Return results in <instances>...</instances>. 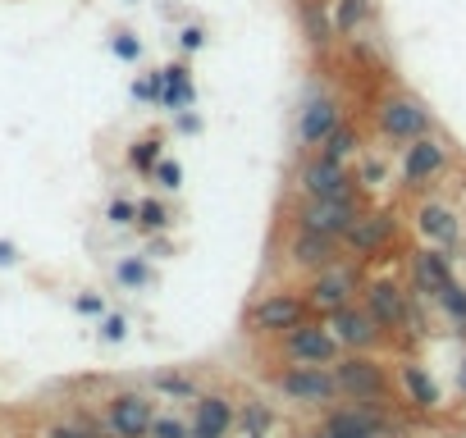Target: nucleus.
Instances as JSON below:
<instances>
[{
	"label": "nucleus",
	"mask_w": 466,
	"mask_h": 438,
	"mask_svg": "<svg viewBox=\"0 0 466 438\" xmlns=\"http://www.w3.org/2000/svg\"><path fill=\"white\" fill-rule=\"evenodd\" d=\"M293 265L302 269H324V265H334L339 260V238H324V233H311V229H297L293 233V247H288Z\"/></svg>",
	"instance_id": "nucleus-17"
},
{
	"label": "nucleus",
	"mask_w": 466,
	"mask_h": 438,
	"mask_svg": "<svg viewBox=\"0 0 466 438\" xmlns=\"http://www.w3.org/2000/svg\"><path fill=\"white\" fill-rule=\"evenodd\" d=\"M357 146H361V132H357L352 123H339L334 132H329V137L315 146V151H320L324 160H339V165H348V160L357 156Z\"/></svg>",
	"instance_id": "nucleus-21"
},
{
	"label": "nucleus",
	"mask_w": 466,
	"mask_h": 438,
	"mask_svg": "<svg viewBox=\"0 0 466 438\" xmlns=\"http://www.w3.org/2000/svg\"><path fill=\"white\" fill-rule=\"evenodd\" d=\"M306 297L302 292H270V297H260L256 306H251V329L256 333H288L297 320H306Z\"/></svg>",
	"instance_id": "nucleus-11"
},
{
	"label": "nucleus",
	"mask_w": 466,
	"mask_h": 438,
	"mask_svg": "<svg viewBox=\"0 0 466 438\" xmlns=\"http://www.w3.org/2000/svg\"><path fill=\"white\" fill-rule=\"evenodd\" d=\"M412 278H416V292H425V297H439V292H443L457 274H452L443 247H425V251L412 256Z\"/></svg>",
	"instance_id": "nucleus-16"
},
{
	"label": "nucleus",
	"mask_w": 466,
	"mask_h": 438,
	"mask_svg": "<svg viewBox=\"0 0 466 438\" xmlns=\"http://www.w3.org/2000/svg\"><path fill=\"white\" fill-rule=\"evenodd\" d=\"M128 165L138 169V174H151L160 165V141L156 137H142V141H132V151H128Z\"/></svg>",
	"instance_id": "nucleus-24"
},
{
	"label": "nucleus",
	"mask_w": 466,
	"mask_h": 438,
	"mask_svg": "<svg viewBox=\"0 0 466 438\" xmlns=\"http://www.w3.org/2000/svg\"><path fill=\"white\" fill-rule=\"evenodd\" d=\"M275 424V411L265 406V402H247V411H242V433L247 438H256V433H265Z\"/></svg>",
	"instance_id": "nucleus-26"
},
{
	"label": "nucleus",
	"mask_w": 466,
	"mask_h": 438,
	"mask_svg": "<svg viewBox=\"0 0 466 438\" xmlns=\"http://www.w3.org/2000/svg\"><path fill=\"white\" fill-rule=\"evenodd\" d=\"M151 420H156V402L147 393H114L105 406V424L119 438H151Z\"/></svg>",
	"instance_id": "nucleus-12"
},
{
	"label": "nucleus",
	"mask_w": 466,
	"mask_h": 438,
	"mask_svg": "<svg viewBox=\"0 0 466 438\" xmlns=\"http://www.w3.org/2000/svg\"><path fill=\"white\" fill-rule=\"evenodd\" d=\"M46 438H96V433H87V429H74V424H55Z\"/></svg>",
	"instance_id": "nucleus-38"
},
{
	"label": "nucleus",
	"mask_w": 466,
	"mask_h": 438,
	"mask_svg": "<svg viewBox=\"0 0 466 438\" xmlns=\"http://www.w3.org/2000/svg\"><path fill=\"white\" fill-rule=\"evenodd\" d=\"M375 123L388 141H412L421 132H430V110L416 101V96H384L379 110H375Z\"/></svg>",
	"instance_id": "nucleus-7"
},
{
	"label": "nucleus",
	"mask_w": 466,
	"mask_h": 438,
	"mask_svg": "<svg viewBox=\"0 0 466 438\" xmlns=\"http://www.w3.org/2000/svg\"><path fill=\"white\" fill-rule=\"evenodd\" d=\"M275 388H279V397H288L297 406H329V402H339V384H334V370H329V365H302V360H293L288 370L275 375Z\"/></svg>",
	"instance_id": "nucleus-2"
},
{
	"label": "nucleus",
	"mask_w": 466,
	"mask_h": 438,
	"mask_svg": "<svg viewBox=\"0 0 466 438\" xmlns=\"http://www.w3.org/2000/svg\"><path fill=\"white\" fill-rule=\"evenodd\" d=\"M334 384H339V397H352V402H361V406H379V411H388V393H393V384H388V370L370 356V351H352V356H339L334 365Z\"/></svg>",
	"instance_id": "nucleus-1"
},
{
	"label": "nucleus",
	"mask_w": 466,
	"mask_h": 438,
	"mask_svg": "<svg viewBox=\"0 0 466 438\" xmlns=\"http://www.w3.org/2000/svg\"><path fill=\"white\" fill-rule=\"evenodd\" d=\"M165 224H169V210H165L156 196L138 201V229H142V233H160Z\"/></svg>",
	"instance_id": "nucleus-25"
},
{
	"label": "nucleus",
	"mask_w": 466,
	"mask_h": 438,
	"mask_svg": "<svg viewBox=\"0 0 466 438\" xmlns=\"http://www.w3.org/2000/svg\"><path fill=\"white\" fill-rule=\"evenodd\" d=\"M132 96H138V101H160L165 96V78H160V73H151V78L132 83Z\"/></svg>",
	"instance_id": "nucleus-33"
},
{
	"label": "nucleus",
	"mask_w": 466,
	"mask_h": 438,
	"mask_svg": "<svg viewBox=\"0 0 466 438\" xmlns=\"http://www.w3.org/2000/svg\"><path fill=\"white\" fill-rule=\"evenodd\" d=\"M196 128H202V119L187 114V110H178V132H196Z\"/></svg>",
	"instance_id": "nucleus-39"
},
{
	"label": "nucleus",
	"mask_w": 466,
	"mask_h": 438,
	"mask_svg": "<svg viewBox=\"0 0 466 438\" xmlns=\"http://www.w3.org/2000/svg\"><path fill=\"white\" fill-rule=\"evenodd\" d=\"M151 438H192V424L178 415H156L151 420Z\"/></svg>",
	"instance_id": "nucleus-29"
},
{
	"label": "nucleus",
	"mask_w": 466,
	"mask_h": 438,
	"mask_svg": "<svg viewBox=\"0 0 466 438\" xmlns=\"http://www.w3.org/2000/svg\"><path fill=\"white\" fill-rule=\"evenodd\" d=\"M178 41H183V50H202L206 32H202V28H183V37H178Z\"/></svg>",
	"instance_id": "nucleus-37"
},
{
	"label": "nucleus",
	"mask_w": 466,
	"mask_h": 438,
	"mask_svg": "<svg viewBox=\"0 0 466 438\" xmlns=\"http://www.w3.org/2000/svg\"><path fill=\"white\" fill-rule=\"evenodd\" d=\"M416 229H421V238L430 242V247H457L461 242V224H457V214L448 210V205H439V201H425L421 210H416Z\"/></svg>",
	"instance_id": "nucleus-15"
},
{
	"label": "nucleus",
	"mask_w": 466,
	"mask_h": 438,
	"mask_svg": "<svg viewBox=\"0 0 466 438\" xmlns=\"http://www.w3.org/2000/svg\"><path fill=\"white\" fill-rule=\"evenodd\" d=\"M393 238H397V219H393V210H361L357 224L348 229L343 242H348L352 256H379Z\"/></svg>",
	"instance_id": "nucleus-13"
},
{
	"label": "nucleus",
	"mask_w": 466,
	"mask_h": 438,
	"mask_svg": "<svg viewBox=\"0 0 466 438\" xmlns=\"http://www.w3.org/2000/svg\"><path fill=\"white\" fill-rule=\"evenodd\" d=\"M0 265H14V247L10 242H0Z\"/></svg>",
	"instance_id": "nucleus-40"
},
{
	"label": "nucleus",
	"mask_w": 466,
	"mask_h": 438,
	"mask_svg": "<svg viewBox=\"0 0 466 438\" xmlns=\"http://www.w3.org/2000/svg\"><path fill=\"white\" fill-rule=\"evenodd\" d=\"M357 292H361V274L352 269V265H324V269H315V278H311V287H306V306L311 311H320V315H334L339 306H348V302H357Z\"/></svg>",
	"instance_id": "nucleus-3"
},
{
	"label": "nucleus",
	"mask_w": 466,
	"mask_h": 438,
	"mask_svg": "<svg viewBox=\"0 0 466 438\" xmlns=\"http://www.w3.org/2000/svg\"><path fill=\"white\" fill-rule=\"evenodd\" d=\"M151 384H156V393H165V397H192V393H196V384H192L187 375H156Z\"/></svg>",
	"instance_id": "nucleus-28"
},
{
	"label": "nucleus",
	"mask_w": 466,
	"mask_h": 438,
	"mask_svg": "<svg viewBox=\"0 0 466 438\" xmlns=\"http://www.w3.org/2000/svg\"><path fill=\"white\" fill-rule=\"evenodd\" d=\"M384 174H388L384 160H366V165H361V183H384Z\"/></svg>",
	"instance_id": "nucleus-36"
},
{
	"label": "nucleus",
	"mask_w": 466,
	"mask_h": 438,
	"mask_svg": "<svg viewBox=\"0 0 466 438\" xmlns=\"http://www.w3.org/2000/svg\"><path fill=\"white\" fill-rule=\"evenodd\" d=\"M233 429V402L211 393V397H196V415H192V438H229Z\"/></svg>",
	"instance_id": "nucleus-18"
},
{
	"label": "nucleus",
	"mask_w": 466,
	"mask_h": 438,
	"mask_svg": "<svg viewBox=\"0 0 466 438\" xmlns=\"http://www.w3.org/2000/svg\"><path fill=\"white\" fill-rule=\"evenodd\" d=\"M434 306H439V311H443V315H448L461 333H466V287H461L457 278H452V283L439 292V297H434Z\"/></svg>",
	"instance_id": "nucleus-23"
},
{
	"label": "nucleus",
	"mask_w": 466,
	"mask_h": 438,
	"mask_svg": "<svg viewBox=\"0 0 466 438\" xmlns=\"http://www.w3.org/2000/svg\"><path fill=\"white\" fill-rule=\"evenodd\" d=\"M256 438H265V433H256Z\"/></svg>",
	"instance_id": "nucleus-42"
},
{
	"label": "nucleus",
	"mask_w": 466,
	"mask_h": 438,
	"mask_svg": "<svg viewBox=\"0 0 466 438\" xmlns=\"http://www.w3.org/2000/svg\"><path fill=\"white\" fill-rule=\"evenodd\" d=\"M151 174H156V183H160L165 192H178V183H183V169H178V160H160Z\"/></svg>",
	"instance_id": "nucleus-30"
},
{
	"label": "nucleus",
	"mask_w": 466,
	"mask_h": 438,
	"mask_svg": "<svg viewBox=\"0 0 466 438\" xmlns=\"http://www.w3.org/2000/svg\"><path fill=\"white\" fill-rule=\"evenodd\" d=\"M343 123V110H339V101L329 96V92H315V96H306L302 101V114H297V137H302V146H315L329 137Z\"/></svg>",
	"instance_id": "nucleus-14"
},
{
	"label": "nucleus",
	"mask_w": 466,
	"mask_h": 438,
	"mask_svg": "<svg viewBox=\"0 0 466 438\" xmlns=\"http://www.w3.org/2000/svg\"><path fill=\"white\" fill-rule=\"evenodd\" d=\"M74 306H78L83 315H105V297H96V292H83Z\"/></svg>",
	"instance_id": "nucleus-35"
},
{
	"label": "nucleus",
	"mask_w": 466,
	"mask_h": 438,
	"mask_svg": "<svg viewBox=\"0 0 466 438\" xmlns=\"http://www.w3.org/2000/svg\"><path fill=\"white\" fill-rule=\"evenodd\" d=\"M160 78H165V105L178 114V110H187L192 101H196V92H192V78H187V64H169V68H160Z\"/></svg>",
	"instance_id": "nucleus-20"
},
{
	"label": "nucleus",
	"mask_w": 466,
	"mask_h": 438,
	"mask_svg": "<svg viewBox=\"0 0 466 438\" xmlns=\"http://www.w3.org/2000/svg\"><path fill=\"white\" fill-rule=\"evenodd\" d=\"M448 169V146L434 132H421L403 146V183L407 187H425L430 178H439Z\"/></svg>",
	"instance_id": "nucleus-10"
},
{
	"label": "nucleus",
	"mask_w": 466,
	"mask_h": 438,
	"mask_svg": "<svg viewBox=\"0 0 466 438\" xmlns=\"http://www.w3.org/2000/svg\"><path fill=\"white\" fill-rule=\"evenodd\" d=\"M329 333L339 338V347H348V351H375L388 333L375 324V315L366 311V306H357V302H348V306H339L334 315H329Z\"/></svg>",
	"instance_id": "nucleus-9"
},
{
	"label": "nucleus",
	"mask_w": 466,
	"mask_h": 438,
	"mask_svg": "<svg viewBox=\"0 0 466 438\" xmlns=\"http://www.w3.org/2000/svg\"><path fill=\"white\" fill-rule=\"evenodd\" d=\"M284 338V356L288 360H302V365H334L339 360V338L329 333V324L320 320H297Z\"/></svg>",
	"instance_id": "nucleus-5"
},
{
	"label": "nucleus",
	"mask_w": 466,
	"mask_h": 438,
	"mask_svg": "<svg viewBox=\"0 0 466 438\" xmlns=\"http://www.w3.org/2000/svg\"><path fill=\"white\" fill-rule=\"evenodd\" d=\"M123 333H128V320H123V315H101V338H105V342H123Z\"/></svg>",
	"instance_id": "nucleus-34"
},
{
	"label": "nucleus",
	"mask_w": 466,
	"mask_h": 438,
	"mask_svg": "<svg viewBox=\"0 0 466 438\" xmlns=\"http://www.w3.org/2000/svg\"><path fill=\"white\" fill-rule=\"evenodd\" d=\"M114 274H119V283H123V287H147V283H151V265H147V260H138V256H132V260H119V269H114Z\"/></svg>",
	"instance_id": "nucleus-27"
},
{
	"label": "nucleus",
	"mask_w": 466,
	"mask_h": 438,
	"mask_svg": "<svg viewBox=\"0 0 466 438\" xmlns=\"http://www.w3.org/2000/svg\"><path fill=\"white\" fill-rule=\"evenodd\" d=\"M397 379H403V388H407V402H412V406H421V411H434V406H439V384L421 370L416 360H403Z\"/></svg>",
	"instance_id": "nucleus-19"
},
{
	"label": "nucleus",
	"mask_w": 466,
	"mask_h": 438,
	"mask_svg": "<svg viewBox=\"0 0 466 438\" xmlns=\"http://www.w3.org/2000/svg\"><path fill=\"white\" fill-rule=\"evenodd\" d=\"M297 187H302V196H315V201H348V196H357V178L348 174V165L324 160L320 151H311V160L297 169Z\"/></svg>",
	"instance_id": "nucleus-4"
},
{
	"label": "nucleus",
	"mask_w": 466,
	"mask_h": 438,
	"mask_svg": "<svg viewBox=\"0 0 466 438\" xmlns=\"http://www.w3.org/2000/svg\"><path fill=\"white\" fill-rule=\"evenodd\" d=\"M110 50H114L119 59H128V64H132V59H142V41H138V37H128V32H119V37L110 41Z\"/></svg>",
	"instance_id": "nucleus-32"
},
{
	"label": "nucleus",
	"mask_w": 466,
	"mask_h": 438,
	"mask_svg": "<svg viewBox=\"0 0 466 438\" xmlns=\"http://www.w3.org/2000/svg\"><path fill=\"white\" fill-rule=\"evenodd\" d=\"M357 214H361V201L348 196V201H315L306 196L297 205V229H311V233H324V238H348V229L357 224Z\"/></svg>",
	"instance_id": "nucleus-6"
},
{
	"label": "nucleus",
	"mask_w": 466,
	"mask_h": 438,
	"mask_svg": "<svg viewBox=\"0 0 466 438\" xmlns=\"http://www.w3.org/2000/svg\"><path fill=\"white\" fill-rule=\"evenodd\" d=\"M361 306L375 315V324L384 333H397V329H407V315H412V302H407V292L397 287L393 278H375L361 287Z\"/></svg>",
	"instance_id": "nucleus-8"
},
{
	"label": "nucleus",
	"mask_w": 466,
	"mask_h": 438,
	"mask_svg": "<svg viewBox=\"0 0 466 438\" xmlns=\"http://www.w3.org/2000/svg\"><path fill=\"white\" fill-rule=\"evenodd\" d=\"M110 224H114V229L138 224V205H132V201H110Z\"/></svg>",
	"instance_id": "nucleus-31"
},
{
	"label": "nucleus",
	"mask_w": 466,
	"mask_h": 438,
	"mask_svg": "<svg viewBox=\"0 0 466 438\" xmlns=\"http://www.w3.org/2000/svg\"><path fill=\"white\" fill-rule=\"evenodd\" d=\"M370 14H375L370 0H339V5H334V28H339L343 37H352V32H357Z\"/></svg>",
	"instance_id": "nucleus-22"
},
{
	"label": "nucleus",
	"mask_w": 466,
	"mask_h": 438,
	"mask_svg": "<svg viewBox=\"0 0 466 438\" xmlns=\"http://www.w3.org/2000/svg\"><path fill=\"white\" fill-rule=\"evenodd\" d=\"M461 388H466V370H461Z\"/></svg>",
	"instance_id": "nucleus-41"
}]
</instances>
